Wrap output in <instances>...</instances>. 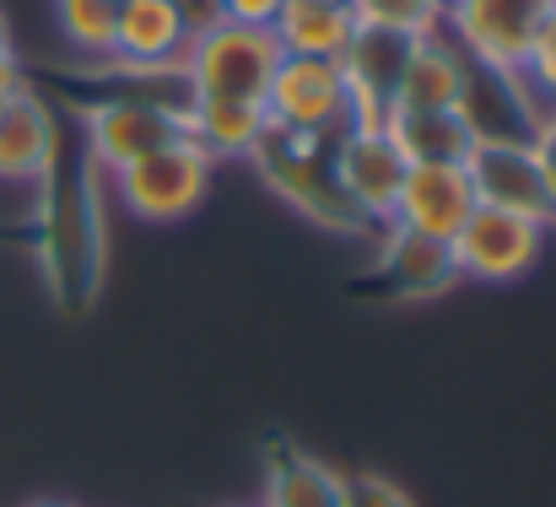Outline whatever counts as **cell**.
Segmentation results:
<instances>
[{"label": "cell", "mask_w": 556, "mask_h": 507, "mask_svg": "<svg viewBox=\"0 0 556 507\" xmlns=\"http://www.w3.org/2000/svg\"><path fill=\"white\" fill-rule=\"evenodd\" d=\"M336 136H303V130H265V141L254 147V173L265 178V189L276 200H287L298 216H308L314 227L336 232V238H372L368 216L352 205V194L336 178V157H330Z\"/></svg>", "instance_id": "cell-1"}, {"label": "cell", "mask_w": 556, "mask_h": 507, "mask_svg": "<svg viewBox=\"0 0 556 507\" xmlns=\"http://www.w3.org/2000/svg\"><path fill=\"white\" fill-rule=\"evenodd\" d=\"M281 43L270 27H249V22H227L211 16L194 27L179 76H185L189 98H238V103H265V87L281 65Z\"/></svg>", "instance_id": "cell-2"}, {"label": "cell", "mask_w": 556, "mask_h": 507, "mask_svg": "<svg viewBox=\"0 0 556 507\" xmlns=\"http://www.w3.org/2000/svg\"><path fill=\"white\" fill-rule=\"evenodd\" d=\"M211 173H216V163L189 136H179L174 147H163V152H152V157H141L130 168L109 173V183H114V200L136 221L168 227V221H185V216L200 211V200L211 194Z\"/></svg>", "instance_id": "cell-3"}, {"label": "cell", "mask_w": 556, "mask_h": 507, "mask_svg": "<svg viewBox=\"0 0 556 507\" xmlns=\"http://www.w3.org/2000/svg\"><path fill=\"white\" fill-rule=\"evenodd\" d=\"M546 238L552 227L519 216V211H497V205H476L465 216V227L448 238V254H454V270L459 281H481V287H508V281H525L541 254H546Z\"/></svg>", "instance_id": "cell-4"}, {"label": "cell", "mask_w": 556, "mask_h": 507, "mask_svg": "<svg viewBox=\"0 0 556 507\" xmlns=\"http://www.w3.org/2000/svg\"><path fill=\"white\" fill-rule=\"evenodd\" d=\"M87 163L98 173H119L185 136V109L157 98H92L81 103Z\"/></svg>", "instance_id": "cell-5"}, {"label": "cell", "mask_w": 556, "mask_h": 507, "mask_svg": "<svg viewBox=\"0 0 556 507\" xmlns=\"http://www.w3.org/2000/svg\"><path fill=\"white\" fill-rule=\"evenodd\" d=\"M552 0H443V33L470 65L519 76Z\"/></svg>", "instance_id": "cell-6"}, {"label": "cell", "mask_w": 556, "mask_h": 507, "mask_svg": "<svg viewBox=\"0 0 556 507\" xmlns=\"http://www.w3.org/2000/svg\"><path fill=\"white\" fill-rule=\"evenodd\" d=\"M265 119L276 130H303V136H341L352 125L346 81L336 60H298L287 54L265 87Z\"/></svg>", "instance_id": "cell-7"}, {"label": "cell", "mask_w": 556, "mask_h": 507, "mask_svg": "<svg viewBox=\"0 0 556 507\" xmlns=\"http://www.w3.org/2000/svg\"><path fill=\"white\" fill-rule=\"evenodd\" d=\"M465 173H470L476 205L519 211V216L556 232V194L530 141H476L465 152Z\"/></svg>", "instance_id": "cell-8"}, {"label": "cell", "mask_w": 556, "mask_h": 507, "mask_svg": "<svg viewBox=\"0 0 556 507\" xmlns=\"http://www.w3.org/2000/svg\"><path fill=\"white\" fill-rule=\"evenodd\" d=\"M470 211H476V189H470L465 163H410L400 194H394L389 227H405V232L448 243L465 227Z\"/></svg>", "instance_id": "cell-9"}, {"label": "cell", "mask_w": 556, "mask_h": 507, "mask_svg": "<svg viewBox=\"0 0 556 507\" xmlns=\"http://www.w3.org/2000/svg\"><path fill=\"white\" fill-rule=\"evenodd\" d=\"M330 157H336V178L352 194V205L372 227H383L394 211V194L405 183V168H410V157L394 147V136L389 130H341L330 141Z\"/></svg>", "instance_id": "cell-10"}, {"label": "cell", "mask_w": 556, "mask_h": 507, "mask_svg": "<svg viewBox=\"0 0 556 507\" xmlns=\"http://www.w3.org/2000/svg\"><path fill=\"white\" fill-rule=\"evenodd\" d=\"M410 38L383 33V27H357V38L346 43L341 81H346V103H352V125L346 130H383L389 109H394V87H400V65H405Z\"/></svg>", "instance_id": "cell-11"}, {"label": "cell", "mask_w": 556, "mask_h": 507, "mask_svg": "<svg viewBox=\"0 0 556 507\" xmlns=\"http://www.w3.org/2000/svg\"><path fill=\"white\" fill-rule=\"evenodd\" d=\"M211 22L194 11V0H119L114 22V54L125 65H179L194 27Z\"/></svg>", "instance_id": "cell-12"}, {"label": "cell", "mask_w": 556, "mask_h": 507, "mask_svg": "<svg viewBox=\"0 0 556 507\" xmlns=\"http://www.w3.org/2000/svg\"><path fill=\"white\" fill-rule=\"evenodd\" d=\"M454 114L465 119L470 141H530L546 109L535 103L525 76H503V71L470 65V81H465V98H459Z\"/></svg>", "instance_id": "cell-13"}, {"label": "cell", "mask_w": 556, "mask_h": 507, "mask_svg": "<svg viewBox=\"0 0 556 507\" xmlns=\"http://www.w3.org/2000/svg\"><path fill=\"white\" fill-rule=\"evenodd\" d=\"M372 276L405 297V303H427V297H443L459 270H454V254L448 243L438 238H421V232H405V227H378V254H372Z\"/></svg>", "instance_id": "cell-14"}, {"label": "cell", "mask_w": 556, "mask_h": 507, "mask_svg": "<svg viewBox=\"0 0 556 507\" xmlns=\"http://www.w3.org/2000/svg\"><path fill=\"white\" fill-rule=\"evenodd\" d=\"M470 81V60L459 54V43L438 27L427 38H410L405 65H400V87H394V109H416V114H454Z\"/></svg>", "instance_id": "cell-15"}, {"label": "cell", "mask_w": 556, "mask_h": 507, "mask_svg": "<svg viewBox=\"0 0 556 507\" xmlns=\"http://www.w3.org/2000/svg\"><path fill=\"white\" fill-rule=\"evenodd\" d=\"M54 168H60V119L33 87H22L0 119V183H43Z\"/></svg>", "instance_id": "cell-16"}, {"label": "cell", "mask_w": 556, "mask_h": 507, "mask_svg": "<svg viewBox=\"0 0 556 507\" xmlns=\"http://www.w3.org/2000/svg\"><path fill=\"white\" fill-rule=\"evenodd\" d=\"M265 130H270L265 103H238V98H189L185 103V136L211 163H249Z\"/></svg>", "instance_id": "cell-17"}, {"label": "cell", "mask_w": 556, "mask_h": 507, "mask_svg": "<svg viewBox=\"0 0 556 507\" xmlns=\"http://www.w3.org/2000/svg\"><path fill=\"white\" fill-rule=\"evenodd\" d=\"M341 481H346V470H330L319 454L276 438L265 448L260 507H341Z\"/></svg>", "instance_id": "cell-18"}, {"label": "cell", "mask_w": 556, "mask_h": 507, "mask_svg": "<svg viewBox=\"0 0 556 507\" xmlns=\"http://www.w3.org/2000/svg\"><path fill=\"white\" fill-rule=\"evenodd\" d=\"M281 54L298 60H341L346 43L357 38V16L346 0H287L270 22Z\"/></svg>", "instance_id": "cell-19"}, {"label": "cell", "mask_w": 556, "mask_h": 507, "mask_svg": "<svg viewBox=\"0 0 556 507\" xmlns=\"http://www.w3.org/2000/svg\"><path fill=\"white\" fill-rule=\"evenodd\" d=\"M383 130L394 136V147L410 163H465V152L476 147L459 114H416V109H389Z\"/></svg>", "instance_id": "cell-20"}, {"label": "cell", "mask_w": 556, "mask_h": 507, "mask_svg": "<svg viewBox=\"0 0 556 507\" xmlns=\"http://www.w3.org/2000/svg\"><path fill=\"white\" fill-rule=\"evenodd\" d=\"M54 22L71 54L81 60H109L114 54V22L119 0H54Z\"/></svg>", "instance_id": "cell-21"}, {"label": "cell", "mask_w": 556, "mask_h": 507, "mask_svg": "<svg viewBox=\"0 0 556 507\" xmlns=\"http://www.w3.org/2000/svg\"><path fill=\"white\" fill-rule=\"evenodd\" d=\"M357 27H383L400 38H427L443 27V0H346Z\"/></svg>", "instance_id": "cell-22"}, {"label": "cell", "mask_w": 556, "mask_h": 507, "mask_svg": "<svg viewBox=\"0 0 556 507\" xmlns=\"http://www.w3.org/2000/svg\"><path fill=\"white\" fill-rule=\"evenodd\" d=\"M519 76H525V87L535 92L541 109H556V0L546 11V22H541V33H535V43H530V60H525Z\"/></svg>", "instance_id": "cell-23"}, {"label": "cell", "mask_w": 556, "mask_h": 507, "mask_svg": "<svg viewBox=\"0 0 556 507\" xmlns=\"http://www.w3.org/2000/svg\"><path fill=\"white\" fill-rule=\"evenodd\" d=\"M341 507H416V497L383 470H352L341 481Z\"/></svg>", "instance_id": "cell-24"}, {"label": "cell", "mask_w": 556, "mask_h": 507, "mask_svg": "<svg viewBox=\"0 0 556 507\" xmlns=\"http://www.w3.org/2000/svg\"><path fill=\"white\" fill-rule=\"evenodd\" d=\"M281 5H287V0H211V16H227V22H249V27H270Z\"/></svg>", "instance_id": "cell-25"}, {"label": "cell", "mask_w": 556, "mask_h": 507, "mask_svg": "<svg viewBox=\"0 0 556 507\" xmlns=\"http://www.w3.org/2000/svg\"><path fill=\"white\" fill-rule=\"evenodd\" d=\"M530 147H535V157H541V168H546V183H552V194H556V109L541 114V125H535Z\"/></svg>", "instance_id": "cell-26"}, {"label": "cell", "mask_w": 556, "mask_h": 507, "mask_svg": "<svg viewBox=\"0 0 556 507\" xmlns=\"http://www.w3.org/2000/svg\"><path fill=\"white\" fill-rule=\"evenodd\" d=\"M22 87H27V71H0V119H5V109Z\"/></svg>", "instance_id": "cell-27"}, {"label": "cell", "mask_w": 556, "mask_h": 507, "mask_svg": "<svg viewBox=\"0 0 556 507\" xmlns=\"http://www.w3.org/2000/svg\"><path fill=\"white\" fill-rule=\"evenodd\" d=\"M0 71H22L16 43H11V22H5V11H0Z\"/></svg>", "instance_id": "cell-28"}, {"label": "cell", "mask_w": 556, "mask_h": 507, "mask_svg": "<svg viewBox=\"0 0 556 507\" xmlns=\"http://www.w3.org/2000/svg\"><path fill=\"white\" fill-rule=\"evenodd\" d=\"M27 507H81V503H65V497H38V503H27Z\"/></svg>", "instance_id": "cell-29"}, {"label": "cell", "mask_w": 556, "mask_h": 507, "mask_svg": "<svg viewBox=\"0 0 556 507\" xmlns=\"http://www.w3.org/2000/svg\"><path fill=\"white\" fill-rule=\"evenodd\" d=\"M238 507H260V503H238Z\"/></svg>", "instance_id": "cell-30"}, {"label": "cell", "mask_w": 556, "mask_h": 507, "mask_svg": "<svg viewBox=\"0 0 556 507\" xmlns=\"http://www.w3.org/2000/svg\"><path fill=\"white\" fill-rule=\"evenodd\" d=\"M0 238H5V227H0Z\"/></svg>", "instance_id": "cell-31"}]
</instances>
